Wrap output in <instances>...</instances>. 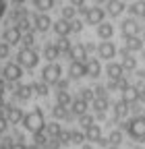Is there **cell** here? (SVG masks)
I'll use <instances>...</instances> for the list:
<instances>
[{"mask_svg": "<svg viewBox=\"0 0 145 149\" xmlns=\"http://www.w3.org/2000/svg\"><path fill=\"white\" fill-rule=\"evenodd\" d=\"M122 126H124V133L135 143H145V116L143 114H137V116L129 118Z\"/></svg>", "mask_w": 145, "mask_h": 149, "instance_id": "6da1fadb", "label": "cell"}, {"mask_svg": "<svg viewBox=\"0 0 145 149\" xmlns=\"http://www.w3.org/2000/svg\"><path fill=\"white\" fill-rule=\"evenodd\" d=\"M60 79H62V66L58 62H46L42 66V70H40V79L38 81H42L46 85H56Z\"/></svg>", "mask_w": 145, "mask_h": 149, "instance_id": "7a4b0ae2", "label": "cell"}, {"mask_svg": "<svg viewBox=\"0 0 145 149\" xmlns=\"http://www.w3.org/2000/svg\"><path fill=\"white\" fill-rule=\"evenodd\" d=\"M79 10L85 15V21H87L89 25H96V27L104 21V17H106V10H104L102 6H98V4H96V6H81Z\"/></svg>", "mask_w": 145, "mask_h": 149, "instance_id": "3957f363", "label": "cell"}, {"mask_svg": "<svg viewBox=\"0 0 145 149\" xmlns=\"http://www.w3.org/2000/svg\"><path fill=\"white\" fill-rule=\"evenodd\" d=\"M120 33H122L124 40H126V37H135V35H139V33H141L139 21H137V19H124V21L120 23Z\"/></svg>", "mask_w": 145, "mask_h": 149, "instance_id": "277c9868", "label": "cell"}, {"mask_svg": "<svg viewBox=\"0 0 145 149\" xmlns=\"http://www.w3.org/2000/svg\"><path fill=\"white\" fill-rule=\"evenodd\" d=\"M116 46H114V42H110V40H106V42H102L100 46H98V56L102 60H108L110 62L112 58H116Z\"/></svg>", "mask_w": 145, "mask_h": 149, "instance_id": "5b68a950", "label": "cell"}, {"mask_svg": "<svg viewBox=\"0 0 145 149\" xmlns=\"http://www.w3.org/2000/svg\"><path fill=\"white\" fill-rule=\"evenodd\" d=\"M40 58H44L46 62H58V58H60V52H58L56 44H54V42H50V44H44V48H42V54H40Z\"/></svg>", "mask_w": 145, "mask_h": 149, "instance_id": "8992f818", "label": "cell"}, {"mask_svg": "<svg viewBox=\"0 0 145 149\" xmlns=\"http://www.w3.org/2000/svg\"><path fill=\"white\" fill-rule=\"evenodd\" d=\"M64 56H66V58H70V60H77V62H85V60L89 58L87 52H85V46H83V44H75V46H72Z\"/></svg>", "mask_w": 145, "mask_h": 149, "instance_id": "52a82bcc", "label": "cell"}, {"mask_svg": "<svg viewBox=\"0 0 145 149\" xmlns=\"http://www.w3.org/2000/svg\"><path fill=\"white\" fill-rule=\"evenodd\" d=\"M102 74V64L98 58H87L85 60V77H91V79H98Z\"/></svg>", "mask_w": 145, "mask_h": 149, "instance_id": "ba28073f", "label": "cell"}, {"mask_svg": "<svg viewBox=\"0 0 145 149\" xmlns=\"http://www.w3.org/2000/svg\"><path fill=\"white\" fill-rule=\"evenodd\" d=\"M104 10H106V15H110V17H120V15L126 10L124 0H108Z\"/></svg>", "mask_w": 145, "mask_h": 149, "instance_id": "9c48e42d", "label": "cell"}, {"mask_svg": "<svg viewBox=\"0 0 145 149\" xmlns=\"http://www.w3.org/2000/svg\"><path fill=\"white\" fill-rule=\"evenodd\" d=\"M52 31L58 37H68L70 35V21L66 19H58V21H52Z\"/></svg>", "mask_w": 145, "mask_h": 149, "instance_id": "30bf717a", "label": "cell"}, {"mask_svg": "<svg viewBox=\"0 0 145 149\" xmlns=\"http://www.w3.org/2000/svg\"><path fill=\"white\" fill-rule=\"evenodd\" d=\"M96 33H98V37H100L102 42L112 40V35H114V25H112L110 21H102V23L96 27Z\"/></svg>", "mask_w": 145, "mask_h": 149, "instance_id": "8fae6325", "label": "cell"}, {"mask_svg": "<svg viewBox=\"0 0 145 149\" xmlns=\"http://www.w3.org/2000/svg\"><path fill=\"white\" fill-rule=\"evenodd\" d=\"M102 139V126L98 124V122H93V124H89L87 128H85V141L87 143H98Z\"/></svg>", "mask_w": 145, "mask_h": 149, "instance_id": "7c38bea8", "label": "cell"}, {"mask_svg": "<svg viewBox=\"0 0 145 149\" xmlns=\"http://www.w3.org/2000/svg\"><path fill=\"white\" fill-rule=\"evenodd\" d=\"M106 74H108V79H110V81H114V79L124 77V68H122V64H120V62L110 60V62L106 64Z\"/></svg>", "mask_w": 145, "mask_h": 149, "instance_id": "4fadbf2b", "label": "cell"}, {"mask_svg": "<svg viewBox=\"0 0 145 149\" xmlns=\"http://www.w3.org/2000/svg\"><path fill=\"white\" fill-rule=\"evenodd\" d=\"M126 116H129V104L126 102H116L114 106H112V118L116 120V122H120V120H124Z\"/></svg>", "mask_w": 145, "mask_h": 149, "instance_id": "5bb4252c", "label": "cell"}, {"mask_svg": "<svg viewBox=\"0 0 145 149\" xmlns=\"http://www.w3.org/2000/svg\"><path fill=\"white\" fill-rule=\"evenodd\" d=\"M120 56H122V60H120V64H122V68L124 70H135L137 68V58L129 52V50H120Z\"/></svg>", "mask_w": 145, "mask_h": 149, "instance_id": "9a60e30c", "label": "cell"}, {"mask_svg": "<svg viewBox=\"0 0 145 149\" xmlns=\"http://www.w3.org/2000/svg\"><path fill=\"white\" fill-rule=\"evenodd\" d=\"M56 4V0H31L33 13H50Z\"/></svg>", "mask_w": 145, "mask_h": 149, "instance_id": "2e32d148", "label": "cell"}, {"mask_svg": "<svg viewBox=\"0 0 145 149\" xmlns=\"http://www.w3.org/2000/svg\"><path fill=\"white\" fill-rule=\"evenodd\" d=\"M122 102H126L129 106H133V104H137L139 102V87H135V85H129L124 91H122Z\"/></svg>", "mask_w": 145, "mask_h": 149, "instance_id": "e0dca14e", "label": "cell"}, {"mask_svg": "<svg viewBox=\"0 0 145 149\" xmlns=\"http://www.w3.org/2000/svg\"><path fill=\"white\" fill-rule=\"evenodd\" d=\"M68 77H70V79H81V77H85V62L70 60V66H68Z\"/></svg>", "mask_w": 145, "mask_h": 149, "instance_id": "ac0fdd59", "label": "cell"}, {"mask_svg": "<svg viewBox=\"0 0 145 149\" xmlns=\"http://www.w3.org/2000/svg\"><path fill=\"white\" fill-rule=\"evenodd\" d=\"M96 114H104V112L110 108V100H108V95H96V100L91 102Z\"/></svg>", "mask_w": 145, "mask_h": 149, "instance_id": "d6986e66", "label": "cell"}, {"mask_svg": "<svg viewBox=\"0 0 145 149\" xmlns=\"http://www.w3.org/2000/svg\"><path fill=\"white\" fill-rule=\"evenodd\" d=\"M124 48L129 50L131 54H133V52H141V50H143V40H141L139 35H135V37H126V40H124Z\"/></svg>", "mask_w": 145, "mask_h": 149, "instance_id": "ffe728a7", "label": "cell"}, {"mask_svg": "<svg viewBox=\"0 0 145 149\" xmlns=\"http://www.w3.org/2000/svg\"><path fill=\"white\" fill-rule=\"evenodd\" d=\"M70 110H72V114H75V116H83V114H87V102H85V100H81V97L72 100Z\"/></svg>", "mask_w": 145, "mask_h": 149, "instance_id": "44dd1931", "label": "cell"}, {"mask_svg": "<svg viewBox=\"0 0 145 149\" xmlns=\"http://www.w3.org/2000/svg\"><path fill=\"white\" fill-rule=\"evenodd\" d=\"M129 13L133 17H139V19H145V0H137L129 6Z\"/></svg>", "mask_w": 145, "mask_h": 149, "instance_id": "7402d4cb", "label": "cell"}, {"mask_svg": "<svg viewBox=\"0 0 145 149\" xmlns=\"http://www.w3.org/2000/svg\"><path fill=\"white\" fill-rule=\"evenodd\" d=\"M122 141H124V133L120 128H112L110 135H108V143H110V145H120Z\"/></svg>", "mask_w": 145, "mask_h": 149, "instance_id": "603a6c76", "label": "cell"}, {"mask_svg": "<svg viewBox=\"0 0 145 149\" xmlns=\"http://www.w3.org/2000/svg\"><path fill=\"white\" fill-rule=\"evenodd\" d=\"M83 143H85V133H81V130H77V128H70V143L68 145L81 147Z\"/></svg>", "mask_w": 145, "mask_h": 149, "instance_id": "cb8c5ba5", "label": "cell"}, {"mask_svg": "<svg viewBox=\"0 0 145 149\" xmlns=\"http://www.w3.org/2000/svg\"><path fill=\"white\" fill-rule=\"evenodd\" d=\"M70 104H72V100H70V95H68V91H58V93H56V106L68 108Z\"/></svg>", "mask_w": 145, "mask_h": 149, "instance_id": "d4e9b609", "label": "cell"}, {"mask_svg": "<svg viewBox=\"0 0 145 149\" xmlns=\"http://www.w3.org/2000/svg\"><path fill=\"white\" fill-rule=\"evenodd\" d=\"M75 17H77V8L72 6V4L60 8V19H66V21H75Z\"/></svg>", "mask_w": 145, "mask_h": 149, "instance_id": "484cf974", "label": "cell"}, {"mask_svg": "<svg viewBox=\"0 0 145 149\" xmlns=\"http://www.w3.org/2000/svg\"><path fill=\"white\" fill-rule=\"evenodd\" d=\"M54 44H56V48H58V52H60V54H66V52L72 48V44L68 42V37H58V40L54 42Z\"/></svg>", "mask_w": 145, "mask_h": 149, "instance_id": "4316f807", "label": "cell"}, {"mask_svg": "<svg viewBox=\"0 0 145 149\" xmlns=\"http://www.w3.org/2000/svg\"><path fill=\"white\" fill-rule=\"evenodd\" d=\"M79 97H81V100H85V102L89 104V102H93V100H96V91H93V89H89V87H85V89H81Z\"/></svg>", "mask_w": 145, "mask_h": 149, "instance_id": "83f0119b", "label": "cell"}, {"mask_svg": "<svg viewBox=\"0 0 145 149\" xmlns=\"http://www.w3.org/2000/svg\"><path fill=\"white\" fill-rule=\"evenodd\" d=\"M96 122V116H91V114H83V116H79V124L83 126V128H87L89 124H93Z\"/></svg>", "mask_w": 145, "mask_h": 149, "instance_id": "f1b7e54d", "label": "cell"}, {"mask_svg": "<svg viewBox=\"0 0 145 149\" xmlns=\"http://www.w3.org/2000/svg\"><path fill=\"white\" fill-rule=\"evenodd\" d=\"M81 29H83V23L81 21H70V33H81Z\"/></svg>", "mask_w": 145, "mask_h": 149, "instance_id": "f546056e", "label": "cell"}, {"mask_svg": "<svg viewBox=\"0 0 145 149\" xmlns=\"http://www.w3.org/2000/svg\"><path fill=\"white\" fill-rule=\"evenodd\" d=\"M83 46H85V52H87V54H91V52H96V50H98L91 42H87V44H83Z\"/></svg>", "mask_w": 145, "mask_h": 149, "instance_id": "4dcf8cb0", "label": "cell"}, {"mask_svg": "<svg viewBox=\"0 0 145 149\" xmlns=\"http://www.w3.org/2000/svg\"><path fill=\"white\" fill-rule=\"evenodd\" d=\"M70 4L75 8H81V6H85V0H70Z\"/></svg>", "mask_w": 145, "mask_h": 149, "instance_id": "1f68e13d", "label": "cell"}, {"mask_svg": "<svg viewBox=\"0 0 145 149\" xmlns=\"http://www.w3.org/2000/svg\"><path fill=\"white\" fill-rule=\"evenodd\" d=\"M139 102H145V85L139 87Z\"/></svg>", "mask_w": 145, "mask_h": 149, "instance_id": "d6a6232c", "label": "cell"}, {"mask_svg": "<svg viewBox=\"0 0 145 149\" xmlns=\"http://www.w3.org/2000/svg\"><path fill=\"white\" fill-rule=\"evenodd\" d=\"M79 149H93V147H91V143H87V141H85V143H83Z\"/></svg>", "mask_w": 145, "mask_h": 149, "instance_id": "836d02e7", "label": "cell"}, {"mask_svg": "<svg viewBox=\"0 0 145 149\" xmlns=\"http://www.w3.org/2000/svg\"><path fill=\"white\" fill-rule=\"evenodd\" d=\"M106 149H120V147H118V145H108Z\"/></svg>", "mask_w": 145, "mask_h": 149, "instance_id": "e575fe53", "label": "cell"}, {"mask_svg": "<svg viewBox=\"0 0 145 149\" xmlns=\"http://www.w3.org/2000/svg\"><path fill=\"white\" fill-rule=\"evenodd\" d=\"M56 149H60V147H56Z\"/></svg>", "mask_w": 145, "mask_h": 149, "instance_id": "d590c367", "label": "cell"}]
</instances>
